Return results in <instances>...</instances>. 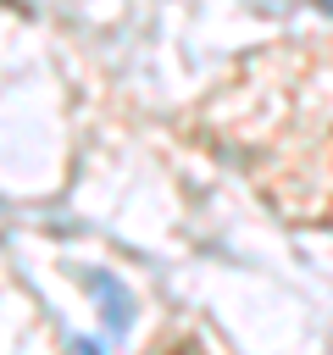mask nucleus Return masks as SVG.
I'll return each mask as SVG.
<instances>
[{"mask_svg": "<svg viewBox=\"0 0 333 355\" xmlns=\"http://www.w3.org/2000/svg\"><path fill=\"white\" fill-rule=\"evenodd\" d=\"M78 355H100V349H94V344H78Z\"/></svg>", "mask_w": 333, "mask_h": 355, "instance_id": "obj_2", "label": "nucleus"}, {"mask_svg": "<svg viewBox=\"0 0 333 355\" xmlns=\"http://www.w3.org/2000/svg\"><path fill=\"white\" fill-rule=\"evenodd\" d=\"M89 288L100 294V305H105V322L122 333V327H128V300H122V288H117V283H105V277H89Z\"/></svg>", "mask_w": 333, "mask_h": 355, "instance_id": "obj_1", "label": "nucleus"}]
</instances>
